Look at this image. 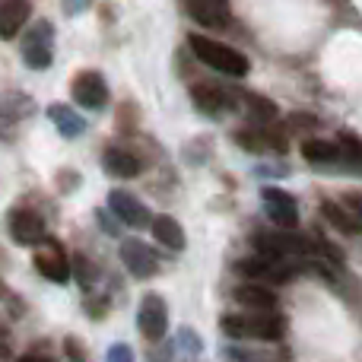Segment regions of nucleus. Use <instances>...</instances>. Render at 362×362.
<instances>
[{
    "mask_svg": "<svg viewBox=\"0 0 362 362\" xmlns=\"http://www.w3.org/2000/svg\"><path fill=\"white\" fill-rule=\"evenodd\" d=\"M16 362H51L48 356H38V353H25V356H19Z\"/></svg>",
    "mask_w": 362,
    "mask_h": 362,
    "instance_id": "bb28decb",
    "label": "nucleus"
},
{
    "mask_svg": "<svg viewBox=\"0 0 362 362\" xmlns=\"http://www.w3.org/2000/svg\"><path fill=\"white\" fill-rule=\"evenodd\" d=\"M10 235H13V242L25 245V248L45 242V219H42V213H35V210H13L10 213Z\"/></svg>",
    "mask_w": 362,
    "mask_h": 362,
    "instance_id": "1a4fd4ad",
    "label": "nucleus"
},
{
    "mask_svg": "<svg viewBox=\"0 0 362 362\" xmlns=\"http://www.w3.org/2000/svg\"><path fill=\"white\" fill-rule=\"evenodd\" d=\"M153 238L159 245H165L169 251H181L185 248V229L178 226V219L172 216H153Z\"/></svg>",
    "mask_w": 362,
    "mask_h": 362,
    "instance_id": "2eb2a0df",
    "label": "nucleus"
},
{
    "mask_svg": "<svg viewBox=\"0 0 362 362\" xmlns=\"http://www.w3.org/2000/svg\"><path fill=\"white\" fill-rule=\"evenodd\" d=\"M321 216H325L334 229L344 232V235H359V232H362V219L356 216V213H346L344 206L331 204V200H325V204H321Z\"/></svg>",
    "mask_w": 362,
    "mask_h": 362,
    "instance_id": "a211bd4d",
    "label": "nucleus"
},
{
    "mask_svg": "<svg viewBox=\"0 0 362 362\" xmlns=\"http://www.w3.org/2000/svg\"><path fill=\"white\" fill-rule=\"evenodd\" d=\"M121 264H124V267L131 270V276H137V280H150L159 270V261H156V255H153V248L137 242V238L121 242Z\"/></svg>",
    "mask_w": 362,
    "mask_h": 362,
    "instance_id": "0eeeda50",
    "label": "nucleus"
},
{
    "mask_svg": "<svg viewBox=\"0 0 362 362\" xmlns=\"http://www.w3.org/2000/svg\"><path fill=\"white\" fill-rule=\"evenodd\" d=\"M302 156L308 163H337L340 159V146L331 144V140H318V137H308L302 144Z\"/></svg>",
    "mask_w": 362,
    "mask_h": 362,
    "instance_id": "aec40b11",
    "label": "nucleus"
},
{
    "mask_svg": "<svg viewBox=\"0 0 362 362\" xmlns=\"http://www.w3.org/2000/svg\"><path fill=\"white\" fill-rule=\"evenodd\" d=\"M102 165H105L108 175L115 178H134L140 175V159L134 156V153L121 150V146H112V150H105V156H102Z\"/></svg>",
    "mask_w": 362,
    "mask_h": 362,
    "instance_id": "4468645a",
    "label": "nucleus"
},
{
    "mask_svg": "<svg viewBox=\"0 0 362 362\" xmlns=\"http://www.w3.org/2000/svg\"><path fill=\"white\" fill-rule=\"evenodd\" d=\"M67 346H70V359H74V362H83V353L76 350V340H67Z\"/></svg>",
    "mask_w": 362,
    "mask_h": 362,
    "instance_id": "cd10ccee",
    "label": "nucleus"
},
{
    "mask_svg": "<svg viewBox=\"0 0 362 362\" xmlns=\"http://www.w3.org/2000/svg\"><path fill=\"white\" fill-rule=\"evenodd\" d=\"M70 274L80 280V286H89L95 280V264L89 261L86 255H74V264H70Z\"/></svg>",
    "mask_w": 362,
    "mask_h": 362,
    "instance_id": "4be33fe9",
    "label": "nucleus"
},
{
    "mask_svg": "<svg viewBox=\"0 0 362 362\" xmlns=\"http://www.w3.org/2000/svg\"><path fill=\"white\" fill-rule=\"evenodd\" d=\"M235 299L242 308H248V312H270V308L276 305V296L270 293L267 286H238L235 289Z\"/></svg>",
    "mask_w": 362,
    "mask_h": 362,
    "instance_id": "f3484780",
    "label": "nucleus"
},
{
    "mask_svg": "<svg viewBox=\"0 0 362 362\" xmlns=\"http://www.w3.org/2000/svg\"><path fill=\"white\" fill-rule=\"evenodd\" d=\"M23 61L32 70H48L54 61V29L48 19L35 23L23 38Z\"/></svg>",
    "mask_w": 362,
    "mask_h": 362,
    "instance_id": "7ed1b4c3",
    "label": "nucleus"
},
{
    "mask_svg": "<svg viewBox=\"0 0 362 362\" xmlns=\"http://www.w3.org/2000/svg\"><path fill=\"white\" fill-rule=\"evenodd\" d=\"M32 108H35V105H32L29 95H23V93H6L4 99H0V124L10 118V121H13V131H16L19 121L32 115Z\"/></svg>",
    "mask_w": 362,
    "mask_h": 362,
    "instance_id": "6ab92c4d",
    "label": "nucleus"
},
{
    "mask_svg": "<svg viewBox=\"0 0 362 362\" xmlns=\"http://www.w3.org/2000/svg\"><path fill=\"white\" fill-rule=\"evenodd\" d=\"M108 210H112L124 226H134V229H144V226L153 223V213L146 210L131 191H112L108 194Z\"/></svg>",
    "mask_w": 362,
    "mask_h": 362,
    "instance_id": "6e6552de",
    "label": "nucleus"
},
{
    "mask_svg": "<svg viewBox=\"0 0 362 362\" xmlns=\"http://www.w3.org/2000/svg\"><path fill=\"white\" fill-rule=\"evenodd\" d=\"M137 327L150 344H159L165 337V331H169V308H165V299L159 293L144 296V302L137 308Z\"/></svg>",
    "mask_w": 362,
    "mask_h": 362,
    "instance_id": "20e7f679",
    "label": "nucleus"
},
{
    "mask_svg": "<svg viewBox=\"0 0 362 362\" xmlns=\"http://www.w3.org/2000/svg\"><path fill=\"white\" fill-rule=\"evenodd\" d=\"M64 6H67V13H80L83 6H89V0H67Z\"/></svg>",
    "mask_w": 362,
    "mask_h": 362,
    "instance_id": "a878e982",
    "label": "nucleus"
},
{
    "mask_svg": "<svg viewBox=\"0 0 362 362\" xmlns=\"http://www.w3.org/2000/svg\"><path fill=\"white\" fill-rule=\"evenodd\" d=\"M340 156L344 159H356V163H362V144L353 134H340Z\"/></svg>",
    "mask_w": 362,
    "mask_h": 362,
    "instance_id": "5701e85b",
    "label": "nucleus"
},
{
    "mask_svg": "<svg viewBox=\"0 0 362 362\" xmlns=\"http://www.w3.org/2000/svg\"><path fill=\"white\" fill-rule=\"evenodd\" d=\"M48 118L54 121V127L64 134L67 140H74V137H80L83 131H86V121L80 118V115L74 112V108H67V105H48Z\"/></svg>",
    "mask_w": 362,
    "mask_h": 362,
    "instance_id": "dca6fc26",
    "label": "nucleus"
},
{
    "mask_svg": "<svg viewBox=\"0 0 362 362\" xmlns=\"http://www.w3.org/2000/svg\"><path fill=\"white\" fill-rule=\"evenodd\" d=\"M238 146H245V150H274V153H286V137L276 131H267V127H261V131H238L235 134Z\"/></svg>",
    "mask_w": 362,
    "mask_h": 362,
    "instance_id": "ddd939ff",
    "label": "nucleus"
},
{
    "mask_svg": "<svg viewBox=\"0 0 362 362\" xmlns=\"http://www.w3.org/2000/svg\"><path fill=\"white\" fill-rule=\"evenodd\" d=\"M346 206H353L356 216L362 219V194H346Z\"/></svg>",
    "mask_w": 362,
    "mask_h": 362,
    "instance_id": "393cba45",
    "label": "nucleus"
},
{
    "mask_svg": "<svg viewBox=\"0 0 362 362\" xmlns=\"http://www.w3.org/2000/svg\"><path fill=\"white\" fill-rule=\"evenodd\" d=\"M32 16L29 0H0V38L13 42Z\"/></svg>",
    "mask_w": 362,
    "mask_h": 362,
    "instance_id": "9b49d317",
    "label": "nucleus"
},
{
    "mask_svg": "<svg viewBox=\"0 0 362 362\" xmlns=\"http://www.w3.org/2000/svg\"><path fill=\"white\" fill-rule=\"evenodd\" d=\"M245 105H248V115H251V118H257L261 124H274L276 115H280V108H276L274 102L264 99V95H255V93L245 95Z\"/></svg>",
    "mask_w": 362,
    "mask_h": 362,
    "instance_id": "412c9836",
    "label": "nucleus"
},
{
    "mask_svg": "<svg viewBox=\"0 0 362 362\" xmlns=\"http://www.w3.org/2000/svg\"><path fill=\"white\" fill-rule=\"evenodd\" d=\"M70 93H74L76 105L95 112V108H105V102H108V83H105V76H102L99 70H83V74L74 76Z\"/></svg>",
    "mask_w": 362,
    "mask_h": 362,
    "instance_id": "39448f33",
    "label": "nucleus"
},
{
    "mask_svg": "<svg viewBox=\"0 0 362 362\" xmlns=\"http://www.w3.org/2000/svg\"><path fill=\"white\" fill-rule=\"evenodd\" d=\"M261 200L274 226H280V229H296L299 226V206H296L293 194H286L283 187H264Z\"/></svg>",
    "mask_w": 362,
    "mask_h": 362,
    "instance_id": "423d86ee",
    "label": "nucleus"
},
{
    "mask_svg": "<svg viewBox=\"0 0 362 362\" xmlns=\"http://www.w3.org/2000/svg\"><path fill=\"white\" fill-rule=\"evenodd\" d=\"M35 270L42 276H48L51 283H67L70 280V261L64 255V248L57 242H48L45 251L35 255Z\"/></svg>",
    "mask_w": 362,
    "mask_h": 362,
    "instance_id": "9d476101",
    "label": "nucleus"
},
{
    "mask_svg": "<svg viewBox=\"0 0 362 362\" xmlns=\"http://www.w3.org/2000/svg\"><path fill=\"white\" fill-rule=\"evenodd\" d=\"M105 362H134V353H131V346H127V344H115L112 350H108Z\"/></svg>",
    "mask_w": 362,
    "mask_h": 362,
    "instance_id": "b1692460",
    "label": "nucleus"
},
{
    "mask_svg": "<svg viewBox=\"0 0 362 362\" xmlns=\"http://www.w3.org/2000/svg\"><path fill=\"white\" fill-rule=\"evenodd\" d=\"M187 45H191L194 57H197L200 64H206V67L219 70V74H226V76H245L251 67L242 51L229 48V45H223V42H213V38H206V35H191Z\"/></svg>",
    "mask_w": 362,
    "mask_h": 362,
    "instance_id": "f257e3e1",
    "label": "nucleus"
},
{
    "mask_svg": "<svg viewBox=\"0 0 362 362\" xmlns=\"http://www.w3.org/2000/svg\"><path fill=\"white\" fill-rule=\"evenodd\" d=\"M223 331L229 337H255V340H280L286 334L283 315L270 312H251V315H223Z\"/></svg>",
    "mask_w": 362,
    "mask_h": 362,
    "instance_id": "f03ea898",
    "label": "nucleus"
},
{
    "mask_svg": "<svg viewBox=\"0 0 362 362\" xmlns=\"http://www.w3.org/2000/svg\"><path fill=\"white\" fill-rule=\"evenodd\" d=\"M0 296H4V283H0Z\"/></svg>",
    "mask_w": 362,
    "mask_h": 362,
    "instance_id": "c85d7f7f",
    "label": "nucleus"
},
{
    "mask_svg": "<svg viewBox=\"0 0 362 362\" xmlns=\"http://www.w3.org/2000/svg\"><path fill=\"white\" fill-rule=\"evenodd\" d=\"M191 99L204 115H223L229 108V93L216 83H197L191 89Z\"/></svg>",
    "mask_w": 362,
    "mask_h": 362,
    "instance_id": "f8f14e48",
    "label": "nucleus"
}]
</instances>
